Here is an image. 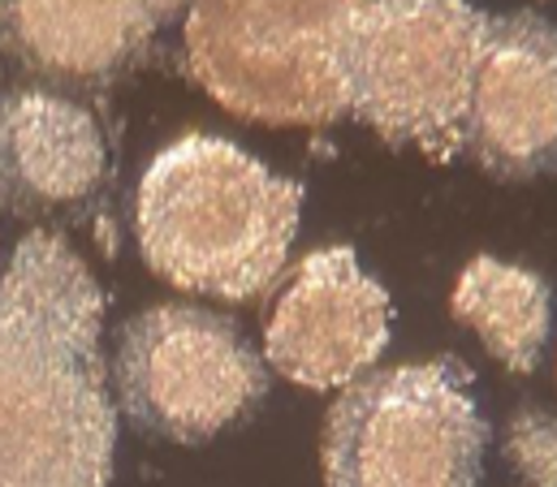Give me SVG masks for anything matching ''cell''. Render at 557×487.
I'll return each mask as SVG.
<instances>
[{"mask_svg":"<svg viewBox=\"0 0 557 487\" xmlns=\"http://www.w3.org/2000/svg\"><path fill=\"white\" fill-rule=\"evenodd\" d=\"M454 320L467 324L497 363L515 375H532L549 346L554 294L549 285L506 259L475 254L454 285Z\"/></svg>","mask_w":557,"mask_h":487,"instance_id":"obj_11","label":"cell"},{"mask_svg":"<svg viewBox=\"0 0 557 487\" xmlns=\"http://www.w3.org/2000/svg\"><path fill=\"white\" fill-rule=\"evenodd\" d=\"M264 392L269 371L230 315L164 302L135 315L117 337L122 410L160 440H212L251 419Z\"/></svg>","mask_w":557,"mask_h":487,"instance_id":"obj_6","label":"cell"},{"mask_svg":"<svg viewBox=\"0 0 557 487\" xmlns=\"http://www.w3.org/2000/svg\"><path fill=\"white\" fill-rule=\"evenodd\" d=\"M298 212V182L225 138L186 134L147 164L135 234L143 259L169 285L243 302L277 280Z\"/></svg>","mask_w":557,"mask_h":487,"instance_id":"obj_2","label":"cell"},{"mask_svg":"<svg viewBox=\"0 0 557 487\" xmlns=\"http://www.w3.org/2000/svg\"><path fill=\"white\" fill-rule=\"evenodd\" d=\"M462 151L502 182L557 173V26L541 13L488 17Z\"/></svg>","mask_w":557,"mask_h":487,"instance_id":"obj_7","label":"cell"},{"mask_svg":"<svg viewBox=\"0 0 557 487\" xmlns=\"http://www.w3.org/2000/svg\"><path fill=\"white\" fill-rule=\"evenodd\" d=\"M484 30L471 0H368L342 43L346 109L394 147L454 160Z\"/></svg>","mask_w":557,"mask_h":487,"instance_id":"obj_3","label":"cell"},{"mask_svg":"<svg viewBox=\"0 0 557 487\" xmlns=\"http://www.w3.org/2000/svg\"><path fill=\"white\" fill-rule=\"evenodd\" d=\"M488 427L467 371L449 359L372 371L324 423L329 487H475Z\"/></svg>","mask_w":557,"mask_h":487,"instance_id":"obj_5","label":"cell"},{"mask_svg":"<svg viewBox=\"0 0 557 487\" xmlns=\"http://www.w3.org/2000/svg\"><path fill=\"white\" fill-rule=\"evenodd\" d=\"M100 315L74 246L26 234L0 276V487H109L117 414Z\"/></svg>","mask_w":557,"mask_h":487,"instance_id":"obj_1","label":"cell"},{"mask_svg":"<svg viewBox=\"0 0 557 487\" xmlns=\"http://www.w3.org/2000/svg\"><path fill=\"white\" fill-rule=\"evenodd\" d=\"M506 462L523 487H557V414L528 405L506 427Z\"/></svg>","mask_w":557,"mask_h":487,"instance_id":"obj_12","label":"cell"},{"mask_svg":"<svg viewBox=\"0 0 557 487\" xmlns=\"http://www.w3.org/2000/svg\"><path fill=\"white\" fill-rule=\"evenodd\" d=\"M109 177L100 122L57 91L0 100V203L13 216L61 221L87 212Z\"/></svg>","mask_w":557,"mask_h":487,"instance_id":"obj_9","label":"cell"},{"mask_svg":"<svg viewBox=\"0 0 557 487\" xmlns=\"http://www.w3.org/2000/svg\"><path fill=\"white\" fill-rule=\"evenodd\" d=\"M368 0H190L186 61L234 117L324 125L346 113L342 43Z\"/></svg>","mask_w":557,"mask_h":487,"instance_id":"obj_4","label":"cell"},{"mask_svg":"<svg viewBox=\"0 0 557 487\" xmlns=\"http://www.w3.org/2000/svg\"><path fill=\"white\" fill-rule=\"evenodd\" d=\"M389 294L363 272L355 250L307 254L285 280L264 324V354L289 384L346 388L389 346Z\"/></svg>","mask_w":557,"mask_h":487,"instance_id":"obj_8","label":"cell"},{"mask_svg":"<svg viewBox=\"0 0 557 487\" xmlns=\"http://www.w3.org/2000/svg\"><path fill=\"white\" fill-rule=\"evenodd\" d=\"M143 4L151 9V17H156V22H164V17H173V13H177L182 4H190V0H143Z\"/></svg>","mask_w":557,"mask_h":487,"instance_id":"obj_13","label":"cell"},{"mask_svg":"<svg viewBox=\"0 0 557 487\" xmlns=\"http://www.w3.org/2000/svg\"><path fill=\"white\" fill-rule=\"evenodd\" d=\"M156 30L143 0H0V48L44 87L122 78Z\"/></svg>","mask_w":557,"mask_h":487,"instance_id":"obj_10","label":"cell"}]
</instances>
